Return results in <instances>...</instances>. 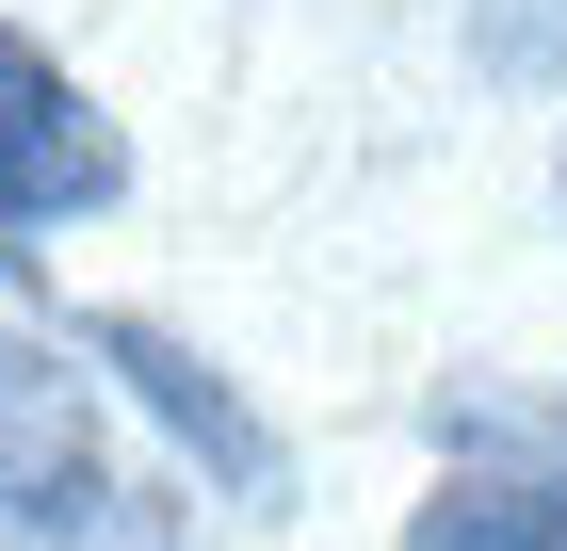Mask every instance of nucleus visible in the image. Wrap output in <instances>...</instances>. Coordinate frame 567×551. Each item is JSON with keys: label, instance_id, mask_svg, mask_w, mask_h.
Masks as SVG:
<instances>
[{"label": "nucleus", "instance_id": "nucleus-6", "mask_svg": "<svg viewBox=\"0 0 567 551\" xmlns=\"http://www.w3.org/2000/svg\"><path fill=\"white\" fill-rule=\"evenodd\" d=\"M65 551H178V503H163V487H131V470H114V487H97V519H82V535H65Z\"/></svg>", "mask_w": 567, "mask_h": 551}, {"label": "nucleus", "instance_id": "nucleus-1", "mask_svg": "<svg viewBox=\"0 0 567 551\" xmlns=\"http://www.w3.org/2000/svg\"><path fill=\"white\" fill-rule=\"evenodd\" d=\"M97 487H114V455H97L82 357H65L49 325H0V535H17V551H65L97 519Z\"/></svg>", "mask_w": 567, "mask_h": 551}, {"label": "nucleus", "instance_id": "nucleus-5", "mask_svg": "<svg viewBox=\"0 0 567 551\" xmlns=\"http://www.w3.org/2000/svg\"><path fill=\"white\" fill-rule=\"evenodd\" d=\"M471 65L503 98H567V0H471Z\"/></svg>", "mask_w": 567, "mask_h": 551}, {"label": "nucleus", "instance_id": "nucleus-7", "mask_svg": "<svg viewBox=\"0 0 567 551\" xmlns=\"http://www.w3.org/2000/svg\"><path fill=\"white\" fill-rule=\"evenodd\" d=\"M551 195H567V178H551Z\"/></svg>", "mask_w": 567, "mask_h": 551}, {"label": "nucleus", "instance_id": "nucleus-2", "mask_svg": "<svg viewBox=\"0 0 567 551\" xmlns=\"http://www.w3.org/2000/svg\"><path fill=\"white\" fill-rule=\"evenodd\" d=\"M131 195V130L65 82V49L0 33V227H97Z\"/></svg>", "mask_w": 567, "mask_h": 551}, {"label": "nucleus", "instance_id": "nucleus-3", "mask_svg": "<svg viewBox=\"0 0 567 551\" xmlns=\"http://www.w3.org/2000/svg\"><path fill=\"white\" fill-rule=\"evenodd\" d=\"M65 340H82V357H114V389H131L146 422H163L178 455L212 470L227 503H276V487H292L276 422H260V406H244V389H227V374H212V357H195L178 325H146V308H65Z\"/></svg>", "mask_w": 567, "mask_h": 551}, {"label": "nucleus", "instance_id": "nucleus-4", "mask_svg": "<svg viewBox=\"0 0 567 551\" xmlns=\"http://www.w3.org/2000/svg\"><path fill=\"white\" fill-rule=\"evenodd\" d=\"M405 551H567V470H454L405 503Z\"/></svg>", "mask_w": 567, "mask_h": 551}]
</instances>
